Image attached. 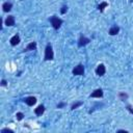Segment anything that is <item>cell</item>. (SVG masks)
<instances>
[{
  "mask_svg": "<svg viewBox=\"0 0 133 133\" xmlns=\"http://www.w3.org/2000/svg\"><path fill=\"white\" fill-rule=\"evenodd\" d=\"M4 23H5L6 26H15V24H16L15 17H14V16H8V17H6Z\"/></svg>",
  "mask_w": 133,
  "mask_h": 133,
  "instance_id": "8",
  "label": "cell"
},
{
  "mask_svg": "<svg viewBox=\"0 0 133 133\" xmlns=\"http://www.w3.org/2000/svg\"><path fill=\"white\" fill-rule=\"evenodd\" d=\"M1 132H9V133H12L14 131H12L11 129H8V128H4V129H2V130H1Z\"/></svg>",
  "mask_w": 133,
  "mask_h": 133,
  "instance_id": "21",
  "label": "cell"
},
{
  "mask_svg": "<svg viewBox=\"0 0 133 133\" xmlns=\"http://www.w3.org/2000/svg\"><path fill=\"white\" fill-rule=\"evenodd\" d=\"M2 8H3V11L4 12H8L12 8V3L11 2H4L2 4Z\"/></svg>",
  "mask_w": 133,
  "mask_h": 133,
  "instance_id": "11",
  "label": "cell"
},
{
  "mask_svg": "<svg viewBox=\"0 0 133 133\" xmlns=\"http://www.w3.org/2000/svg\"><path fill=\"white\" fill-rule=\"evenodd\" d=\"M105 73H106V68H105V65H104L103 63H100V64L97 66V69H96V74H97L98 76H103V75H105Z\"/></svg>",
  "mask_w": 133,
  "mask_h": 133,
  "instance_id": "5",
  "label": "cell"
},
{
  "mask_svg": "<svg viewBox=\"0 0 133 133\" xmlns=\"http://www.w3.org/2000/svg\"><path fill=\"white\" fill-rule=\"evenodd\" d=\"M118 32H119V27H118L117 25L111 26L110 29H109V31H108V33H109L110 35H116Z\"/></svg>",
  "mask_w": 133,
  "mask_h": 133,
  "instance_id": "10",
  "label": "cell"
},
{
  "mask_svg": "<svg viewBox=\"0 0 133 133\" xmlns=\"http://www.w3.org/2000/svg\"><path fill=\"white\" fill-rule=\"evenodd\" d=\"M49 21H50L52 27H53L55 30H58V29L60 28V26L62 25V23H63V21H62L60 18L56 17V16H52V17H50V18H49Z\"/></svg>",
  "mask_w": 133,
  "mask_h": 133,
  "instance_id": "1",
  "label": "cell"
},
{
  "mask_svg": "<svg viewBox=\"0 0 133 133\" xmlns=\"http://www.w3.org/2000/svg\"><path fill=\"white\" fill-rule=\"evenodd\" d=\"M107 6H108V3H107V2H105V1H103V2H101V3L98 5V9L102 12V11H104V9H105Z\"/></svg>",
  "mask_w": 133,
  "mask_h": 133,
  "instance_id": "14",
  "label": "cell"
},
{
  "mask_svg": "<svg viewBox=\"0 0 133 133\" xmlns=\"http://www.w3.org/2000/svg\"><path fill=\"white\" fill-rule=\"evenodd\" d=\"M54 58V52L52 49V46L50 44H48L45 48V55H44V59L45 60H52Z\"/></svg>",
  "mask_w": 133,
  "mask_h": 133,
  "instance_id": "2",
  "label": "cell"
},
{
  "mask_svg": "<svg viewBox=\"0 0 133 133\" xmlns=\"http://www.w3.org/2000/svg\"><path fill=\"white\" fill-rule=\"evenodd\" d=\"M24 102L28 105V106H33L35 103H36V98L33 97V96H30V97H27L24 99Z\"/></svg>",
  "mask_w": 133,
  "mask_h": 133,
  "instance_id": "7",
  "label": "cell"
},
{
  "mask_svg": "<svg viewBox=\"0 0 133 133\" xmlns=\"http://www.w3.org/2000/svg\"><path fill=\"white\" fill-rule=\"evenodd\" d=\"M89 43H90V38H88V37H86V36H84V35H80V37H79L77 44H78V47L81 48V47L86 46V45L89 44Z\"/></svg>",
  "mask_w": 133,
  "mask_h": 133,
  "instance_id": "4",
  "label": "cell"
},
{
  "mask_svg": "<svg viewBox=\"0 0 133 133\" xmlns=\"http://www.w3.org/2000/svg\"><path fill=\"white\" fill-rule=\"evenodd\" d=\"M16 117H17V119H18V121H22V119H23V117H24V114H23L22 112H17Z\"/></svg>",
  "mask_w": 133,
  "mask_h": 133,
  "instance_id": "18",
  "label": "cell"
},
{
  "mask_svg": "<svg viewBox=\"0 0 133 133\" xmlns=\"http://www.w3.org/2000/svg\"><path fill=\"white\" fill-rule=\"evenodd\" d=\"M65 106H66V103H65V102H61V103H58V104L56 105V108L61 109V108H63V107H65Z\"/></svg>",
  "mask_w": 133,
  "mask_h": 133,
  "instance_id": "19",
  "label": "cell"
},
{
  "mask_svg": "<svg viewBox=\"0 0 133 133\" xmlns=\"http://www.w3.org/2000/svg\"><path fill=\"white\" fill-rule=\"evenodd\" d=\"M82 104H83V102H81V101H78V102L73 103V104H72V106H71V110H74V109H76V108L80 107Z\"/></svg>",
  "mask_w": 133,
  "mask_h": 133,
  "instance_id": "15",
  "label": "cell"
},
{
  "mask_svg": "<svg viewBox=\"0 0 133 133\" xmlns=\"http://www.w3.org/2000/svg\"><path fill=\"white\" fill-rule=\"evenodd\" d=\"M117 132H125V133H127L128 131H127V130H122V129H121V130H117Z\"/></svg>",
  "mask_w": 133,
  "mask_h": 133,
  "instance_id": "23",
  "label": "cell"
},
{
  "mask_svg": "<svg viewBox=\"0 0 133 133\" xmlns=\"http://www.w3.org/2000/svg\"><path fill=\"white\" fill-rule=\"evenodd\" d=\"M6 84H7V81L5 79H2L1 80V86H6Z\"/></svg>",
  "mask_w": 133,
  "mask_h": 133,
  "instance_id": "22",
  "label": "cell"
},
{
  "mask_svg": "<svg viewBox=\"0 0 133 133\" xmlns=\"http://www.w3.org/2000/svg\"><path fill=\"white\" fill-rule=\"evenodd\" d=\"M44 112H45V106H44V105H38V106L34 109V113H35L37 116H41Z\"/></svg>",
  "mask_w": 133,
  "mask_h": 133,
  "instance_id": "12",
  "label": "cell"
},
{
  "mask_svg": "<svg viewBox=\"0 0 133 133\" xmlns=\"http://www.w3.org/2000/svg\"><path fill=\"white\" fill-rule=\"evenodd\" d=\"M9 43L11 46H17L20 43V35L19 34H15L14 36H11V38L9 39Z\"/></svg>",
  "mask_w": 133,
  "mask_h": 133,
  "instance_id": "9",
  "label": "cell"
},
{
  "mask_svg": "<svg viewBox=\"0 0 133 133\" xmlns=\"http://www.w3.org/2000/svg\"><path fill=\"white\" fill-rule=\"evenodd\" d=\"M126 109H127L131 114H133V106H131V105H127V106H126Z\"/></svg>",
  "mask_w": 133,
  "mask_h": 133,
  "instance_id": "20",
  "label": "cell"
},
{
  "mask_svg": "<svg viewBox=\"0 0 133 133\" xmlns=\"http://www.w3.org/2000/svg\"><path fill=\"white\" fill-rule=\"evenodd\" d=\"M66 11H68V6L66 5H62L61 8H60V14L61 15H64Z\"/></svg>",
  "mask_w": 133,
  "mask_h": 133,
  "instance_id": "17",
  "label": "cell"
},
{
  "mask_svg": "<svg viewBox=\"0 0 133 133\" xmlns=\"http://www.w3.org/2000/svg\"><path fill=\"white\" fill-rule=\"evenodd\" d=\"M118 98H119L121 101H125V100L128 99V95L126 92H119L118 94Z\"/></svg>",
  "mask_w": 133,
  "mask_h": 133,
  "instance_id": "16",
  "label": "cell"
},
{
  "mask_svg": "<svg viewBox=\"0 0 133 133\" xmlns=\"http://www.w3.org/2000/svg\"><path fill=\"white\" fill-rule=\"evenodd\" d=\"M103 97V90L101 88H97L95 89L90 95H89V98H102Z\"/></svg>",
  "mask_w": 133,
  "mask_h": 133,
  "instance_id": "6",
  "label": "cell"
},
{
  "mask_svg": "<svg viewBox=\"0 0 133 133\" xmlns=\"http://www.w3.org/2000/svg\"><path fill=\"white\" fill-rule=\"evenodd\" d=\"M36 49V42H31L27 45V47L24 49V51H32Z\"/></svg>",
  "mask_w": 133,
  "mask_h": 133,
  "instance_id": "13",
  "label": "cell"
},
{
  "mask_svg": "<svg viewBox=\"0 0 133 133\" xmlns=\"http://www.w3.org/2000/svg\"><path fill=\"white\" fill-rule=\"evenodd\" d=\"M73 75H76V76H83L84 75V65L79 63L78 65H76L73 71H72Z\"/></svg>",
  "mask_w": 133,
  "mask_h": 133,
  "instance_id": "3",
  "label": "cell"
}]
</instances>
